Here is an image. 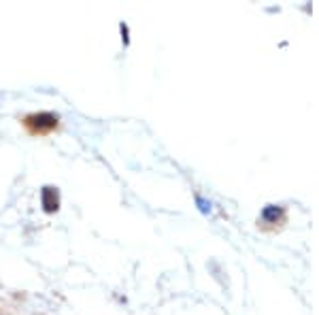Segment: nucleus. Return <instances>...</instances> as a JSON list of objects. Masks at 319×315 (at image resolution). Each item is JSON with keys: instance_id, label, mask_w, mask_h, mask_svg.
Instances as JSON below:
<instances>
[{"instance_id": "1", "label": "nucleus", "mask_w": 319, "mask_h": 315, "mask_svg": "<svg viewBox=\"0 0 319 315\" xmlns=\"http://www.w3.org/2000/svg\"><path fill=\"white\" fill-rule=\"evenodd\" d=\"M43 207L47 213L57 211V192L53 188H45L43 190Z\"/></svg>"}]
</instances>
